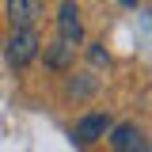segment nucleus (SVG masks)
<instances>
[{
    "instance_id": "2",
    "label": "nucleus",
    "mask_w": 152,
    "mask_h": 152,
    "mask_svg": "<svg viewBox=\"0 0 152 152\" xmlns=\"http://www.w3.org/2000/svg\"><path fill=\"white\" fill-rule=\"evenodd\" d=\"M4 12H8V23H12V31H31L38 19L46 15L42 0H4Z\"/></svg>"
},
{
    "instance_id": "9",
    "label": "nucleus",
    "mask_w": 152,
    "mask_h": 152,
    "mask_svg": "<svg viewBox=\"0 0 152 152\" xmlns=\"http://www.w3.org/2000/svg\"><path fill=\"white\" fill-rule=\"evenodd\" d=\"M122 4H126V8H137V0H122Z\"/></svg>"
},
{
    "instance_id": "4",
    "label": "nucleus",
    "mask_w": 152,
    "mask_h": 152,
    "mask_svg": "<svg viewBox=\"0 0 152 152\" xmlns=\"http://www.w3.org/2000/svg\"><path fill=\"white\" fill-rule=\"evenodd\" d=\"M107 141H110L114 152H145V148H148L145 129H141L137 122H118V126L107 133Z\"/></svg>"
},
{
    "instance_id": "7",
    "label": "nucleus",
    "mask_w": 152,
    "mask_h": 152,
    "mask_svg": "<svg viewBox=\"0 0 152 152\" xmlns=\"http://www.w3.org/2000/svg\"><path fill=\"white\" fill-rule=\"evenodd\" d=\"M65 95L69 99H88V95H95V76H72L69 84H65Z\"/></svg>"
},
{
    "instance_id": "3",
    "label": "nucleus",
    "mask_w": 152,
    "mask_h": 152,
    "mask_svg": "<svg viewBox=\"0 0 152 152\" xmlns=\"http://www.w3.org/2000/svg\"><path fill=\"white\" fill-rule=\"evenodd\" d=\"M57 38H65V42H72V46L84 42V19H80L76 0H61V4H57Z\"/></svg>"
},
{
    "instance_id": "10",
    "label": "nucleus",
    "mask_w": 152,
    "mask_h": 152,
    "mask_svg": "<svg viewBox=\"0 0 152 152\" xmlns=\"http://www.w3.org/2000/svg\"><path fill=\"white\" fill-rule=\"evenodd\" d=\"M145 152H152V148H145Z\"/></svg>"
},
{
    "instance_id": "1",
    "label": "nucleus",
    "mask_w": 152,
    "mask_h": 152,
    "mask_svg": "<svg viewBox=\"0 0 152 152\" xmlns=\"http://www.w3.org/2000/svg\"><path fill=\"white\" fill-rule=\"evenodd\" d=\"M38 53H42V38H38L34 27L31 31H12L8 42H4V57H8L12 69H27Z\"/></svg>"
},
{
    "instance_id": "6",
    "label": "nucleus",
    "mask_w": 152,
    "mask_h": 152,
    "mask_svg": "<svg viewBox=\"0 0 152 152\" xmlns=\"http://www.w3.org/2000/svg\"><path fill=\"white\" fill-rule=\"evenodd\" d=\"M46 69H53V72H65L69 65L76 61V46L72 42H65V38H53L50 46H46Z\"/></svg>"
},
{
    "instance_id": "5",
    "label": "nucleus",
    "mask_w": 152,
    "mask_h": 152,
    "mask_svg": "<svg viewBox=\"0 0 152 152\" xmlns=\"http://www.w3.org/2000/svg\"><path fill=\"white\" fill-rule=\"evenodd\" d=\"M110 118L103 110H91V114H84V118H76V126H72V137L80 141V145H95V141H103L107 133H110Z\"/></svg>"
},
{
    "instance_id": "8",
    "label": "nucleus",
    "mask_w": 152,
    "mask_h": 152,
    "mask_svg": "<svg viewBox=\"0 0 152 152\" xmlns=\"http://www.w3.org/2000/svg\"><path fill=\"white\" fill-rule=\"evenodd\" d=\"M88 61H91L95 69H107V65H110V53H107L99 42H91V46H88Z\"/></svg>"
}]
</instances>
